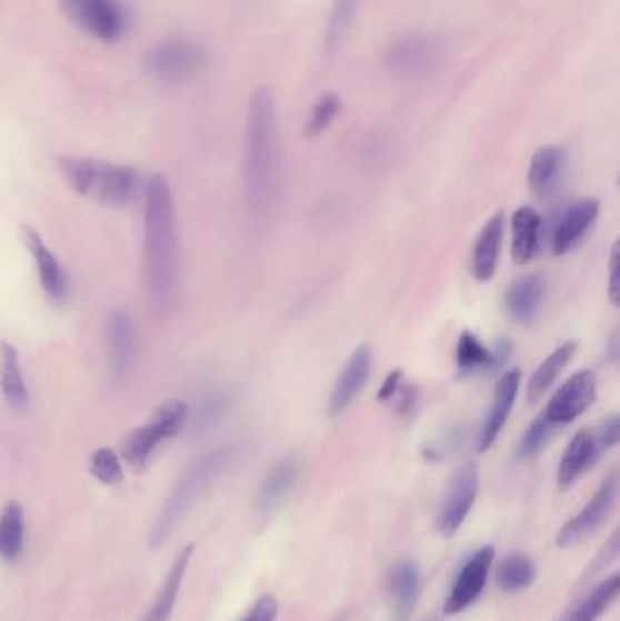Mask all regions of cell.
I'll return each mask as SVG.
<instances>
[{
    "label": "cell",
    "mask_w": 620,
    "mask_h": 621,
    "mask_svg": "<svg viewBox=\"0 0 620 621\" xmlns=\"http://www.w3.org/2000/svg\"><path fill=\"white\" fill-rule=\"evenodd\" d=\"M179 233L170 182L156 174L148 182L144 208L146 288L157 313H170L179 293Z\"/></svg>",
    "instance_id": "obj_1"
},
{
    "label": "cell",
    "mask_w": 620,
    "mask_h": 621,
    "mask_svg": "<svg viewBox=\"0 0 620 621\" xmlns=\"http://www.w3.org/2000/svg\"><path fill=\"white\" fill-rule=\"evenodd\" d=\"M280 193L279 139L276 97L259 88L248 108L246 128V209L256 224L270 219Z\"/></svg>",
    "instance_id": "obj_2"
},
{
    "label": "cell",
    "mask_w": 620,
    "mask_h": 621,
    "mask_svg": "<svg viewBox=\"0 0 620 621\" xmlns=\"http://www.w3.org/2000/svg\"><path fill=\"white\" fill-rule=\"evenodd\" d=\"M57 164L71 189L97 204L126 208L139 193V174L128 166L88 157H62Z\"/></svg>",
    "instance_id": "obj_3"
},
{
    "label": "cell",
    "mask_w": 620,
    "mask_h": 621,
    "mask_svg": "<svg viewBox=\"0 0 620 621\" xmlns=\"http://www.w3.org/2000/svg\"><path fill=\"white\" fill-rule=\"evenodd\" d=\"M231 457H233L231 448H219L216 451L206 452L180 477L176 489L166 500L164 508L160 509L156 528L151 531L150 543L153 549L162 545L170 538L171 531L176 529L180 518L184 517L188 509L193 505L202 489L230 463Z\"/></svg>",
    "instance_id": "obj_4"
},
{
    "label": "cell",
    "mask_w": 620,
    "mask_h": 621,
    "mask_svg": "<svg viewBox=\"0 0 620 621\" xmlns=\"http://www.w3.org/2000/svg\"><path fill=\"white\" fill-rule=\"evenodd\" d=\"M444 39L428 31H410L386 46L382 62L390 76L402 80H422L436 76L444 64Z\"/></svg>",
    "instance_id": "obj_5"
},
{
    "label": "cell",
    "mask_w": 620,
    "mask_h": 621,
    "mask_svg": "<svg viewBox=\"0 0 620 621\" xmlns=\"http://www.w3.org/2000/svg\"><path fill=\"white\" fill-rule=\"evenodd\" d=\"M71 24L100 42H119L130 30V17L119 0H59Z\"/></svg>",
    "instance_id": "obj_6"
},
{
    "label": "cell",
    "mask_w": 620,
    "mask_h": 621,
    "mask_svg": "<svg viewBox=\"0 0 620 621\" xmlns=\"http://www.w3.org/2000/svg\"><path fill=\"white\" fill-rule=\"evenodd\" d=\"M208 66L206 51L190 40H168L151 48L142 59L148 76L162 82L196 79Z\"/></svg>",
    "instance_id": "obj_7"
},
{
    "label": "cell",
    "mask_w": 620,
    "mask_h": 621,
    "mask_svg": "<svg viewBox=\"0 0 620 621\" xmlns=\"http://www.w3.org/2000/svg\"><path fill=\"white\" fill-rule=\"evenodd\" d=\"M477 492H479V469L473 463H468L453 474L440 502L439 517H437L440 534L453 537L459 531L476 503Z\"/></svg>",
    "instance_id": "obj_8"
},
{
    "label": "cell",
    "mask_w": 620,
    "mask_h": 621,
    "mask_svg": "<svg viewBox=\"0 0 620 621\" xmlns=\"http://www.w3.org/2000/svg\"><path fill=\"white\" fill-rule=\"evenodd\" d=\"M617 494H619V474L617 471H611L596 492V497L591 498L580 514L560 529L557 534V545L562 549L576 545L590 537L591 532H596L616 508Z\"/></svg>",
    "instance_id": "obj_9"
},
{
    "label": "cell",
    "mask_w": 620,
    "mask_h": 621,
    "mask_svg": "<svg viewBox=\"0 0 620 621\" xmlns=\"http://www.w3.org/2000/svg\"><path fill=\"white\" fill-rule=\"evenodd\" d=\"M597 398V374L590 369L573 374L546 408L544 417L551 425H566L584 413Z\"/></svg>",
    "instance_id": "obj_10"
},
{
    "label": "cell",
    "mask_w": 620,
    "mask_h": 621,
    "mask_svg": "<svg viewBox=\"0 0 620 621\" xmlns=\"http://www.w3.org/2000/svg\"><path fill=\"white\" fill-rule=\"evenodd\" d=\"M493 558H496V549L486 545L464 563L456 583H453L450 598L446 602V614H457V612L464 611L466 607L476 602L480 592L484 591Z\"/></svg>",
    "instance_id": "obj_11"
},
{
    "label": "cell",
    "mask_w": 620,
    "mask_h": 621,
    "mask_svg": "<svg viewBox=\"0 0 620 621\" xmlns=\"http://www.w3.org/2000/svg\"><path fill=\"white\" fill-rule=\"evenodd\" d=\"M22 240L31 257L36 259L37 273H39L40 286L48 297L56 302H64L70 294L68 277L56 254L44 244V240L33 228H22Z\"/></svg>",
    "instance_id": "obj_12"
},
{
    "label": "cell",
    "mask_w": 620,
    "mask_h": 621,
    "mask_svg": "<svg viewBox=\"0 0 620 621\" xmlns=\"http://www.w3.org/2000/svg\"><path fill=\"white\" fill-rule=\"evenodd\" d=\"M371 358L370 349L362 345L357 349L356 353L351 354L350 360L346 363L342 373L337 378L336 388L331 391L330 402H328V414L330 417H339L344 413L346 409L350 408L351 403L356 402L360 391L364 389L368 378L371 373Z\"/></svg>",
    "instance_id": "obj_13"
},
{
    "label": "cell",
    "mask_w": 620,
    "mask_h": 621,
    "mask_svg": "<svg viewBox=\"0 0 620 621\" xmlns=\"http://www.w3.org/2000/svg\"><path fill=\"white\" fill-rule=\"evenodd\" d=\"M568 171V154L557 146H544L531 157L528 184L537 199H550L562 188Z\"/></svg>",
    "instance_id": "obj_14"
},
{
    "label": "cell",
    "mask_w": 620,
    "mask_h": 621,
    "mask_svg": "<svg viewBox=\"0 0 620 621\" xmlns=\"http://www.w3.org/2000/svg\"><path fill=\"white\" fill-rule=\"evenodd\" d=\"M108 345L111 374L120 382L130 373L137 351L136 323L126 311L111 313L108 320Z\"/></svg>",
    "instance_id": "obj_15"
},
{
    "label": "cell",
    "mask_w": 620,
    "mask_h": 621,
    "mask_svg": "<svg viewBox=\"0 0 620 621\" xmlns=\"http://www.w3.org/2000/svg\"><path fill=\"white\" fill-rule=\"evenodd\" d=\"M520 371L511 369L508 373L502 374L499 383H497L496 397H493V405L490 413L486 417L482 429H480L479 451L484 452L496 443L500 431L504 428L510 417L513 403H516L517 393H519Z\"/></svg>",
    "instance_id": "obj_16"
},
{
    "label": "cell",
    "mask_w": 620,
    "mask_h": 621,
    "mask_svg": "<svg viewBox=\"0 0 620 621\" xmlns=\"http://www.w3.org/2000/svg\"><path fill=\"white\" fill-rule=\"evenodd\" d=\"M600 204L596 199H584L566 209L553 233V253L566 254L584 239V234L596 224Z\"/></svg>",
    "instance_id": "obj_17"
},
{
    "label": "cell",
    "mask_w": 620,
    "mask_h": 621,
    "mask_svg": "<svg viewBox=\"0 0 620 621\" xmlns=\"http://www.w3.org/2000/svg\"><path fill=\"white\" fill-rule=\"evenodd\" d=\"M600 451L596 434L582 429L571 438L570 445L566 448L564 457L560 460L557 482L560 489L570 488L571 483L579 480L591 465H596Z\"/></svg>",
    "instance_id": "obj_18"
},
{
    "label": "cell",
    "mask_w": 620,
    "mask_h": 621,
    "mask_svg": "<svg viewBox=\"0 0 620 621\" xmlns=\"http://www.w3.org/2000/svg\"><path fill=\"white\" fill-rule=\"evenodd\" d=\"M502 239H504V214L499 211L486 222L477 239L476 249H473L471 271L480 282L493 279L497 264H499Z\"/></svg>",
    "instance_id": "obj_19"
},
{
    "label": "cell",
    "mask_w": 620,
    "mask_h": 621,
    "mask_svg": "<svg viewBox=\"0 0 620 621\" xmlns=\"http://www.w3.org/2000/svg\"><path fill=\"white\" fill-rule=\"evenodd\" d=\"M544 293L546 280L540 274H528L511 283L506 293V309L511 319L519 323L533 322L544 302Z\"/></svg>",
    "instance_id": "obj_20"
},
{
    "label": "cell",
    "mask_w": 620,
    "mask_h": 621,
    "mask_svg": "<svg viewBox=\"0 0 620 621\" xmlns=\"http://www.w3.org/2000/svg\"><path fill=\"white\" fill-rule=\"evenodd\" d=\"M511 253L517 264L524 266L536 259L542 242V219L536 209L519 208L511 220Z\"/></svg>",
    "instance_id": "obj_21"
},
{
    "label": "cell",
    "mask_w": 620,
    "mask_h": 621,
    "mask_svg": "<svg viewBox=\"0 0 620 621\" xmlns=\"http://www.w3.org/2000/svg\"><path fill=\"white\" fill-rule=\"evenodd\" d=\"M166 440H170V438L166 437L164 429L157 420L151 418L150 422L126 434L124 440H122V448H120V457L124 458V462L131 469L140 471V469L146 468V463L150 462L151 454Z\"/></svg>",
    "instance_id": "obj_22"
},
{
    "label": "cell",
    "mask_w": 620,
    "mask_h": 621,
    "mask_svg": "<svg viewBox=\"0 0 620 621\" xmlns=\"http://www.w3.org/2000/svg\"><path fill=\"white\" fill-rule=\"evenodd\" d=\"M300 474V462L296 457L286 458L268 474L259 498H257V509L262 514L273 511L277 505L284 502V498L290 494L291 489L297 483Z\"/></svg>",
    "instance_id": "obj_23"
},
{
    "label": "cell",
    "mask_w": 620,
    "mask_h": 621,
    "mask_svg": "<svg viewBox=\"0 0 620 621\" xmlns=\"http://www.w3.org/2000/svg\"><path fill=\"white\" fill-rule=\"evenodd\" d=\"M0 389L10 409L20 413L28 408V389L20 369L19 351L10 342L0 343Z\"/></svg>",
    "instance_id": "obj_24"
},
{
    "label": "cell",
    "mask_w": 620,
    "mask_h": 621,
    "mask_svg": "<svg viewBox=\"0 0 620 621\" xmlns=\"http://www.w3.org/2000/svg\"><path fill=\"white\" fill-rule=\"evenodd\" d=\"M391 600L396 605L397 621H406L411 617L419 594V569L410 560H402L391 569L390 578Z\"/></svg>",
    "instance_id": "obj_25"
},
{
    "label": "cell",
    "mask_w": 620,
    "mask_h": 621,
    "mask_svg": "<svg viewBox=\"0 0 620 621\" xmlns=\"http://www.w3.org/2000/svg\"><path fill=\"white\" fill-rule=\"evenodd\" d=\"M577 343L566 342L553 351L544 362L540 363L536 373L531 374L530 383H528V402H536L548 389L553 385L559 374L564 371L566 365L570 363L571 358L576 354Z\"/></svg>",
    "instance_id": "obj_26"
},
{
    "label": "cell",
    "mask_w": 620,
    "mask_h": 621,
    "mask_svg": "<svg viewBox=\"0 0 620 621\" xmlns=\"http://www.w3.org/2000/svg\"><path fill=\"white\" fill-rule=\"evenodd\" d=\"M620 591V577L613 574L604 582L597 585L588 597L573 607L566 617L560 618V621H597L608 609L611 603L616 602Z\"/></svg>",
    "instance_id": "obj_27"
},
{
    "label": "cell",
    "mask_w": 620,
    "mask_h": 621,
    "mask_svg": "<svg viewBox=\"0 0 620 621\" xmlns=\"http://www.w3.org/2000/svg\"><path fill=\"white\" fill-rule=\"evenodd\" d=\"M24 545V512L19 502H8L0 512V558L13 562Z\"/></svg>",
    "instance_id": "obj_28"
},
{
    "label": "cell",
    "mask_w": 620,
    "mask_h": 621,
    "mask_svg": "<svg viewBox=\"0 0 620 621\" xmlns=\"http://www.w3.org/2000/svg\"><path fill=\"white\" fill-rule=\"evenodd\" d=\"M360 2L362 0H336L333 2L324 37V48L328 53H336L344 42L351 26L356 22Z\"/></svg>",
    "instance_id": "obj_29"
},
{
    "label": "cell",
    "mask_w": 620,
    "mask_h": 621,
    "mask_svg": "<svg viewBox=\"0 0 620 621\" xmlns=\"http://www.w3.org/2000/svg\"><path fill=\"white\" fill-rule=\"evenodd\" d=\"M457 368H459L460 377H470V374L490 373L491 371V351L486 348L484 343L477 339L476 334L464 331L460 334L457 342Z\"/></svg>",
    "instance_id": "obj_30"
},
{
    "label": "cell",
    "mask_w": 620,
    "mask_h": 621,
    "mask_svg": "<svg viewBox=\"0 0 620 621\" xmlns=\"http://www.w3.org/2000/svg\"><path fill=\"white\" fill-rule=\"evenodd\" d=\"M191 552H193V547H186L184 551L177 557L176 563H173L170 574H168V580H166L164 587H162V591L157 598L156 607L151 611L150 621H166L170 617L171 609H173V603L177 600V592H179L180 583H182V577H184L186 567L190 562Z\"/></svg>",
    "instance_id": "obj_31"
},
{
    "label": "cell",
    "mask_w": 620,
    "mask_h": 621,
    "mask_svg": "<svg viewBox=\"0 0 620 621\" xmlns=\"http://www.w3.org/2000/svg\"><path fill=\"white\" fill-rule=\"evenodd\" d=\"M533 580H536V565L522 554L506 558L497 571V582L506 592L524 591Z\"/></svg>",
    "instance_id": "obj_32"
},
{
    "label": "cell",
    "mask_w": 620,
    "mask_h": 621,
    "mask_svg": "<svg viewBox=\"0 0 620 621\" xmlns=\"http://www.w3.org/2000/svg\"><path fill=\"white\" fill-rule=\"evenodd\" d=\"M231 408H233V397L230 393L211 394L200 405L196 418H193V431L206 433V431L216 428L230 414Z\"/></svg>",
    "instance_id": "obj_33"
},
{
    "label": "cell",
    "mask_w": 620,
    "mask_h": 621,
    "mask_svg": "<svg viewBox=\"0 0 620 621\" xmlns=\"http://www.w3.org/2000/svg\"><path fill=\"white\" fill-rule=\"evenodd\" d=\"M340 111H342V102H340L339 94L326 93L320 97L319 102L313 106L308 122H306V134L310 139H316L319 134L324 133L337 119H339Z\"/></svg>",
    "instance_id": "obj_34"
},
{
    "label": "cell",
    "mask_w": 620,
    "mask_h": 621,
    "mask_svg": "<svg viewBox=\"0 0 620 621\" xmlns=\"http://www.w3.org/2000/svg\"><path fill=\"white\" fill-rule=\"evenodd\" d=\"M90 471L104 485H117L124 478L119 454L111 448H100L91 454Z\"/></svg>",
    "instance_id": "obj_35"
},
{
    "label": "cell",
    "mask_w": 620,
    "mask_h": 621,
    "mask_svg": "<svg viewBox=\"0 0 620 621\" xmlns=\"http://www.w3.org/2000/svg\"><path fill=\"white\" fill-rule=\"evenodd\" d=\"M556 429V425H551L548 422V418L544 414H540L536 422L526 429L524 437L519 442L517 454H519L520 460L537 457L544 449L546 443L550 442L551 434H553Z\"/></svg>",
    "instance_id": "obj_36"
},
{
    "label": "cell",
    "mask_w": 620,
    "mask_h": 621,
    "mask_svg": "<svg viewBox=\"0 0 620 621\" xmlns=\"http://www.w3.org/2000/svg\"><path fill=\"white\" fill-rule=\"evenodd\" d=\"M619 428L620 422L617 414H611L610 418H606L604 422L600 423L597 433H593L596 434L600 451H610L611 448H616L617 442H619Z\"/></svg>",
    "instance_id": "obj_37"
},
{
    "label": "cell",
    "mask_w": 620,
    "mask_h": 621,
    "mask_svg": "<svg viewBox=\"0 0 620 621\" xmlns=\"http://www.w3.org/2000/svg\"><path fill=\"white\" fill-rule=\"evenodd\" d=\"M277 602L273 597H262L242 621H276Z\"/></svg>",
    "instance_id": "obj_38"
},
{
    "label": "cell",
    "mask_w": 620,
    "mask_h": 621,
    "mask_svg": "<svg viewBox=\"0 0 620 621\" xmlns=\"http://www.w3.org/2000/svg\"><path fill=\"white\" fill-rule=\"evenodd\" d=\"M608 294L613 306H619V246H613L610 257V286H608Z\"/></svg>",
    "instance_id": "obj_39"
},
{
    "label": "cell",
    "mask_w": 620,
    "mask_h": 621,
    "mask_svg": "<svg viewBox=\"0 0 620 621\" xmlns=\"http://www.w3.org/2000/svg\"><path fill=\"white\" fill-rule=\"evenodd\" d=\"M400 388H402V373H400V371H393L390 377L386 378L384 383L380 385V402H388V400H393V398L397 397V393H399Z\"/></svg>",
    "instance_id": "obj_40"
},
{
    "label": "cell",
    "mask_w": 620,
    "mask_h": 621,
    "mask_svg": "<svg viewBox=\"0 0 620 621\" xmlns=\"http://www.w3.org/2000/svg\"><path fill=\"white\" fill-rule=\"evenodd\" d=\"M511 351H513V345H511L510 340H500L497 343L496 349L491 351V373L499 371L508 362Z\"/></svg>",
    "instance_id": "obj_41"
}]
</instances>
